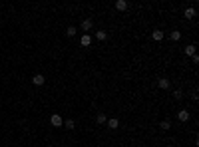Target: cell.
<instances>
[{"mask_svg": "<svg viewBox=\"0 0 199 147\" xmlns=\"http://www.w3.org/2000/svg\"><path fill=\"white\" fill-rule=\"evenodd\" d=\"M50 123H52L54 127H62V125H64V119L60 117V114H54L52 117H50Z\"/></svg>", "mask_w": 199, "mask_h": 147, "instance_id": "cell-1", "label": "cell"}, {"mask_svg": "<svg viewBox=\"0 0 199 147\" xmlns=\"http://www.w3.org/2000/svg\"><path fill=\"white\" fill-rule=\"evenodd\" d=\"M157 86L161 87V90H169L171 82H169V78H159V80H157Z\"/></svg>", "mask_w": 199, "mask_h": 147, "instance_id": "cell-2", "label": "cell"}, {"mask_svg": "<svg viewBox=\"0 0 199 147\" xmlns=\"http://www.w3.org/2000/svg\"><path fill=\"white\" fill-rule=\"evenodd\" d=\"M92 26H94V22H92V18H86V20L82 22V30H84V32H90V30H92Z\"/></svg>", "mask_w": 199, "mask_h": 147, "instance_id": "cell-3", "label": "cell"}, {"mask_svg": "<svg viewBox=\"0 0 199 147\" xmlns=\"http://www.w3.org/2000/svg\"><path fill=\"white\" fill-rule=\"evenodd\" d=\"M44 82H46V80H44V76H42V74H36V76L32 78L34 86H44Z\"/></svg>", "mask_w": 199, "mask_h": 147, "instance_id": "cell-4", "label": "cell"}, {"mask_svg": "<svg viewBox=\"0 0 199 147\" xmlns=\"http://www.w3.org/2000/svg\"><path fill=\"white\" fill-rule=\"evenodd\" d=\"M189 117H191V114H189L187 109H181V111L177 114V119H179V121H187Z\"/></svg>", "mask_w": 199, "mask_h": 147, "instance_id": "cell-5", "label": "cell"}, {"mask_svg": "<svg viewBox=\"0 0 199 147\" xmlns=\"http://www.w3.org/2000/svg\"><path fill=\"white\" fill-rule=\"evenodd\" d=\"M80 44H82V46H90V44H92V36H90V34H84V36L80 38Z\"/></svg>", "mask_w": 199, "mask_h": 147, "instance_id": "cell-6", "label": "cell"}, {"mask_svg": "<svg viewBox=\"0 0 199 147\" xmlns=\"http://www.w3.org/2000/svg\"><path fill=\"white\" fill-rule=\"evenodd\" d=\"M151 38L155 42H161V40H163V32H161V30H153V32H151Z\"/></svg>", "mask_w": 199, "mask_h": 147, "instance_id": "cell-7", "label": "cell"}, {"mask_svg": "<svg viewBox=\"0 0 199 147\" xmlns=\"http://www.w3.org/2000/svg\"><path fill=\"white\" fill-rule=\"evenodd\" d=\"M185 18L187 20H193V18H195V8H185Z\"/></svg>", "mask_w": 199, "mask_h": 147, "instance_id": "cell-8", "label": "cell"}, {"mask_svg": "<svg viewBox=\"0 0 199 147\" xmlns=\"http://www.w3.org/2000/svg\"><path fill=\"white\" fill-rule=\"evenodd\" d=\"M108 127H110V129H118V127H119V121L116 119V117H112V119H108Z\"/></svg>", "mask_w": 199, "mask_h": 147, "instance_id": "cell-9", "label": "cell"}, {"mask_svg": "<svg viewBox=\"0 0 199 147\" xmlns=\"http://www.w3.org/2000/svg\"><path fill=\"white\" fill-rule=\"evenodd\" d=\"M96 38H98V40H108V32L106 30H98V32H96Z\"/></svg>", "mask_w": 199, "mask_h": 147, "instance_id": "cell-10", "label": "cell"}, {"mask_svg": "<svg viewBox=\"0 0 199 147\" xmlns=\"http://www.w3.org/2000/svg\"><path fill=\"white\" fill-rule=\"evenodd\" d=\"M96 121H98V123H106V121H108V115L104 114V111H100V114L96 115Z\"/></svg>", "mask_w": 199, "mask_h": 147, "instance_id": "cell-11", "label": "cell"}, {"mask_svg": "<svg viewBox=\"0 0 199 147\" xmlns=\"http://www.w3.org/2000/svg\"><path fill=\"white\" fill-rule=\"evenodd\" d=\"M183 52H185V56H195V44H189Z\"/></svg>", "mask_w": 199, "mask_h": 147, "instance_id": "cell-12", "label": "cell"}, {"mask_svg": "<svg viewBox=\"0 0 199 147\" xmlns=\"http://www.w3.org/2000/svg\"><path fill=\"white\" fill-rule=\"evenodd\" d=\"M116 8H118V10H126L127 2H126V0H118V2H116Z\"/></svg>", "mask_w": 199, "mask_h": 147, "instance_id": "cell-13", "label": "cell"}, {"mask_svg": "<svg viewBox=\"0 0 199 147\" xmlns=\"http://www.w3.org/2000/svg\"><path fill=\"white\" fill-rule=\"evenodd\" d=\"M179 38H181V32H179V30H173V32H171V40H173V42H177Z\"/></svg>", "mask_w": 199, "mask_h": 147, "instance_id": "cell-14", "label": "cell"}, {"mask_svg": "<svg viewBox=\"0 0 199 147\" xmlns=\"http://www.w3.org/2000/svg\"><path fill=\"white\" fill-rule=\"evenodd\" d=\"M66 36L74 38V36H76V28H74V26H68V30H66Z\"/></svg>", "mask_w": 199, "mask_h": 147, "instance_id": "cell-15", "label": "cell"}, {"mask_svg": "<svg viewBox=\"0 0 199 147\" xmlns=\"http://www.w3.org/2000/svg\"><path fill=\"white\" fill-rule=\"evenodd\" d=\"M159 127H161V129H171V121H161V125H159Z\"/></svg>", "mask_w": 199, "mask_h": 147, "instance_id": "cell-16", "label": "cell"}, {"mask_svg": "<svg viewBox=\"0 0 199 147\" xmlns=\"http://www.w3.org/2000/svg\"><path fill=\"white\" fill-rule=\"evenodd\" d=\"M64 125H66V129H74V119H68V121H64Z\"/></svg>", "mask_w": 199, "mask_h": 147, "instance_id": "cell-17", "label": "cell"}, {"mask_svg": "<svg viewBox=\"0 0 199 147\" xmlns=\"http://www.w3.org/2000/svg\"><path fill=\"white\" fill-rule=\"evenodd\" d=\"M173 98H175V100H181V98H183L181 90H175V92H173Z\"/></svg>", "mask_w": 199, "mask_h": 147, "instance_id": "cell-18", "label": "cell"}]
</instances>
